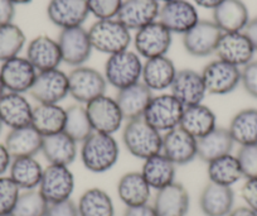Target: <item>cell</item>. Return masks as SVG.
I'll list each match as a JSON object with an SVG mask.
<instances>
[{"label": "cell", "mask_w": 257, "mask_h": 216, "mask_svg": "<svg viewBox=\"0 0 257 216\" xmlns=\"http://www.w3.org/2000/svg\"><path fill=\"white\" fill-rule=\"evenodd\" d=\"M153 96H154L153 91L144 83L139 81L134 85L118 90L115 99L123 119L128 121L133 119L143 118Z\"/></svg>", "instance_id": "23"}, {"label": "cell", "mask_w": 257, "mask_h": 216, "mask_svg": "<svg viewBox=\"0 0 257 216\" xmlns=\"http://www.w3.org/2000/svg\"><path fill=\"white\" fill-rule=\"evenodd\" d=\"M157 2H159V3L160 2H162V3H167V2H170V0H157Z\"/></svg>", "instance_id": "57"}, {"label": "cell", "mask_w": 257, "mask_h": 216, "mask_svg": "<svg viewBox=\"0 0 257 216\" xmlns=\"http://www.w3.org/2000/svg\"><path fill=\"white\" fill-rule=\"evenodd\" d=\"M207 173H208L209 182L227 186V187H232L243 177L237 157L233 155L222 156L209 162Z\"/></svg>", "instance_id": "38"}, {"label": "cell", "mask_w": 257, "mask_h": 216, "mask_svg": "<svg viewBox=\"0 0 257 216\" xmlns=\"http://www.w3.org/2000/svg\"><path fill=\"white\" fill-rule=\"evenodd\" d=\"M6 93H7V90H6V88H4L3 81H2V78H0V98H2V96H3Z\"/></svg>", "instance_id": "55"}, {"label": "cell", "mask_w": 257, "mask_h": 216, "mask_svg": "<svg viewBox=\"0 0 257 216\" xmlns=\"http://www.w3.org/2000/svg\"><path fill=\"white\" fill-rule=\"evenodd\" d=\"M179 126L196 139L202 138L217 128L216 114L203 103L188 106L184 109Z\"/></svg>", "instance_id": "32"}, {"label": "cell", "mask_w": 257, "mask_h": 216, "mask_svg": "<svg viewBox=\"0 0 257 216\" xmlns=\"http://www.w3.org/2000/svg\"><path fill=\"white\" fill-rule=\"evenodd\" d=\"M63 131L77 143H82L93 133L92 125H91L85 106H82L81 104H75L66 109Z\"/></svg>", "instance_id": "39"}, {"label": "cell", "mask_w": 257, "mask_h": 216, "mask_svg": "<svg viewBox=\"0 0 257 216\" xmlns=\"http://www.w3.org/2000/svg\"><path fill=\"white\" fill-rule=\"evenodd\" d=\"M33 106L24 94L8 93L0 98V119L11 129L31 125Z\"/></svg>", "instance_id": "24"}, {"label": "cell", "mask_w": 257, "mask_h": 216, "mask_svg": "<svg viewBox=\"0 0 257 216\" xmlns=\"http://www.w3.org/2000/svg\"><path fill=\"white\" fill-rule=\"evenodd\" d=\"M26 57L38 72L58 68L62 63L58 42L43 34L29 42Z\"/></svg>", "instance_id": "21"}, {"label": "cell", "mask_w": 257, "mask_h": 216, "mask_svg": "<svg viewBox=\"0 0 257 216\" xmlns=\"http://www.w3.org/2000/svg\"><path fill=\"white\" fill-rule=\"evenodd\" d=\"M68 86L70 95L78 104H88L90 101L105 95L107 81L97 69L80 66L75 67L68 74Z\"/></svg>", "instance_id": "6"}, {"label": "cell", "mask_w": 257, "mask_h": 216, "mask_svg": "<svg viewBox=\"0 0 257 216\" xmlns=\"http://www.w3.org/2000/svg\"><path fill=\"white\" fill-rule=\"evenodd\" d=\"M236 157L243 177L246 180L257 178V144L241 146Z\"/></svg>", "instance_id": "43"}, {"label": "cell", "mask_w": 257, "mask_h": 216, "mask_svg": "<svg viewBox=\"0 0 257 216\" xmlns=\"http://www.w3.org/2000/svg\"><path fill=\"white\" fill-rule=\"evenodd\" d=\"M80 216H115L112 198L102 188H88L77 203Z\"/></svg>", "instance_id": "37"}, {"label": "cell", "mask_w": 257, "mask_h": 216, "mask_svg": "<svg viewBox=\"0 0 257 216\" xmlns=\"http://www.w3.org/2000/svg\"><path fill=\"white\" fill-rule=\"evenodd\" d=\"M85 108L93 131L113 135L125 120L116 99L106 94L86 104Z\"/></svg>", "instance_id": "10"}, {"label": "cell", "mask_w": 257, "mask_h": 216, "mask_svg": "<svg viewBox=\"0 0 257 216\" xmlns=\"http://www.w3.org/2000/svg\"><path fill=\"white\" fill-rule=\"evenodd\" d=\"M37 75L38 71L27 59V57H14L3 62L0 67V78L8 93H29Z\"/></svg>", "instance_id": "14"}, {"label": "cell", "mask_w": 257, "mask_h": 216, "mask_svg": "<svg viewBox=\"0 0 257 216\" xmlns=\"http://www.w3.org/2000/svg\"><path fill=\"white\" fill-rule=\"evenodd\" d=\"M42 144L43 135L32 125L11 129L4 141L12 158L34 157L42 151Z\"/></svg>", "instance_id": "26"}, {"label": "cell", "mask_w": 257, "mask_h": 216, "mask_svg": "<svg viewBox=\"0 0 257 216\" xmlns=\"http://www.w3.org/2000/svg\"><path fill=\"white\" fill-rule=\"evenodd\" d=\"M44 216H80L78 215L77 203L71 198L61 201V202L48 203L46 215Z\"/></svg>", "instance_id": "46"}, {"label": "cell", "mask_w": 257, "mask_h": 216, "mask_svg": "<svg viewBox=\"0 0 257 216\" xmlns=\"http://www.w3.org/2000/svg\"><path fill=\"white\" fill-rule=\"evenodd\" d=\"M120 148L111 134L93 131L81 143L80 157L86 170L93 173H103L116 165Z\"/></svg>", "instance_id": "1"}, {"label": "cell", "mask_w": 257, "mask_h": 216, "mask_svg": "<svg viewBox=\"0 0 257 216\" xmlns=\"http://www.w3.org/2000/svg\"><path fill=\"white\" fill-rule=\"evenodd\" d=\"M160 4L157 0H122L116 19L128 31H139L158 21Z\"/></svg>", "instance_id": "17"}, {"label": "cell", "mask_w": 257, "mask_h": 216, "mask_svg": "<svg viewBox=\"0 0 257 216\" xmlns=\"http://www.w3.org/2000/svg\"><path fill=\"white\" fill-rule=\"evenodd\" d=\"M158 21L172 33L184 34L199 21L194 4L188 0H170L160 6Z\"/></svg>", "instance_id": "15"}, {"label": "cell", "mask_w": 257, "mask_h": 216, "mask_svg": "<svg viewBox=\"0 0 257 216\" xmlns=\"http://www.w3.org/2000/svg\"><path fill=\"white\" fill-rule=\"evenodd\" d=\"M233 146L234 140L228 129L217 126L208 134L197 139V157L209 163L222 156L231 155Z\"/></svg>", "instance_id": "30"}, {"label": "cell", "mask_w": 257, "mask_h": 216, "mask_svg": "<svg viewBox=\"0 0 257 216\" xmlns=\"http://www.w3.org/2000/svg\"><path fill=\"white\" fill-rule=\"evenodd\" d=\"M16 6H23V4H29L32 0H12Z\"/></svg>", "instance_id": "54"}, {"label": "cell", "mask_w": 257, "mask_h": 216, "mask_svg": "<svg viewBox=\"0 0 257 216\" xmlns=\"http://www.w3.org/2000/svg\"><path fill=\"white\" fill-rule=\"evenodd\" d=\"M122 141L130 155L145 161L162 152L163 134L149 125L144 118H138L126 123Z\"/></svg>", "instance_id": "2"}, {"label": "cell", "mask_w": 257, "mask_h": 216, "mask_svg": "<svg viewBox=\"0 0 257 216\" xmlns=\"http://www.w3.org/2000/svg\"><path fill=\"white\" fill-rule=\"evenodd\" d=\"M123 216H158L154 207L150 205H140L134 207H126Z\"/></svg>", "instance_id": "49"}, {"label": "cell", "mask_w": 257, "mask_h": 216, "mask_svg": "<svg viewBox=\"0 0 257 216\" xmlns=\"http://www.w3.org/2000/svg\"><path fill=\"white\" fill-rule=\"evenodd\" d=\"M223 0H194V3L198 7L204 9H212L213 11L216 7H218Z\"/></svg>", "instance_id": "53"}, {"label": "cell", "mask_w": 257, "mask_h": 216, "mask_svg": "<svg viewBox=\"0 0 257 216\" xmlns=\"http://www.w3.org/2000/svg\"><path fill=\"white\" fill-rule=\"evenodd\" d=\"M22 190L9 176H0V213L13 211Z\"/></svg>", "instance_id": "42"}, {"label": "cell", "mask_w": 257, "mask_h": 216, "mask_svg": "<svg viewBox=\"0 0 257 216\" xmlns=\"http://www.w3.org/2000/svg\"><path fill=\"white\" fill-rule=\"evenodd\" d=\"M57 42L61 49L62 62L72 66L73 68L83 66L92 53L93 48L88 37V31L83 27L61 29Z\"/></svg>", "instance_id": "9"}, {"label": "cell", "mask_w": 257, "mask_h": 216, "mask_svg": "<svg viewBox=\"0 0 257 216\" xmlns=\"http://www.w3.org/2000/svg\"><path fill=\"white\" fill-rule=\"evenodd\" d=\"M48 202L39 190L22 191L11 216H44Z\"/></svg>", "instance_id": "41"}, {"label": "cell", "mask_w": 257, "mask_h": 216, "mask_svg": "<svg viewBox=\"0 0 257 216\" xmlns=\"http://www.w3.org/2000/svg\"><path fill=\"white\" fill-rule=\"evenodd\" d=\"M153 207L158 216H187L189 211L188 191L182 183H170L157 191Z\"/></svg>", "instance_id": "22"}, {"label": "cell", "mask_w": 257, "mask_h": 216, "mask_svg": "<svg viewBox=\"0 0 257 216\" xmlns=\"http://www.w3.org/2000/svg\"><path fill=\"white\" fill-rule=\"evenodd\" d=\"M178 69L169 57L160 56L150 58L143 64L142 83L152 91H164L170 89Z\"/></svg>", "instance_id": "27"}, {"label": "cell", "mask_w": 257, "mask_h": 216, "mask_svg": "<svg viewBox=\"0 0 257 216\" xmlns=\"http://www.w3.org/2000/svg\"><path fill=\"white\" fill-rule=\"evenodd\" d=\"M228 130L234 143L239 146L257 144V109L247 108L234 114Z\"/></svg>", "instance_id": "36"}, {"label": "cell", "mask_w": 257, "mask_h": 216, "mask_svg": "<svg viewBox=\"0 0 257 216\" xmlns=\"http://www.w3.org/2000/svg\"><path fill=\"white\" fill-rule=\"evenodd\" d=\"M173 33L159 21H155L137 31L134 44L137 53L144 58L165 56L172 46Z\"/></svg>", "instance_id": "13"}, {"label": "cell", "mask_w": 257, "mask_h": 216, "mask_svg": "<svg viewBox=\"0 0 257 216\" xmlns=\"http://www.w3.org/2000/svg\"><path fill=\"white\" fill-rule=\"evenodd\" d=\"M117 195L126 207L147 205L152 196V187L142 172H127L118 180Z\"/></svg>", "instance_id": "31"}, {"label": "cell", "mask_w": 257, "mask_h": 216, "mask_svg": "<svg viewBox=\"0 0 257 216\" xmlns=\"http://www.w3.org/2000/svg\"><path fill=\"white\" fill-rule=\"evenodd\" d=\"M206 85L207 94L227 95L241 84V69L231 63L216 59L207 64L201 72Z\"/></svg>", "instance_id": "12"}, {"label": "cell", "mask_w": 257, "mask_h": 216, "mask_svg": "<svg viewBox=\"0 0 257 216\" xmlns=\"http://www.w3.org/2000/svg\"><path fill=\"white\" fill-rule=\"evenodd\" d=\"M175 167L177 166L160 152L144 161L142 175L148 185L158 191L175 182Z\"/></svg>", "instance_id": "33"}, {"label": "cell", "mask_w": 257, "mask_h": 216, "mask_svg": "<svg viewBox=\"0 0 257 216\" xmlns=\"http://www.w3.org/2000/svg\"><path fill=\"white\" fill-rule=\"evenodd\" d=\"M222 31L213 21L199 19L187 33L183 34V46L193 57H207L216 52Z\"/></svg>", "instance_id": "11"}, {"label": "cell", "mask_w": 257, "mask_h": 216, "mask_svg": "<svg viewBox=\"0 0 257 216\" xmlns=\"http://www.w3.org/2000/svg\"><path fill=\"white\" fill-rule=\"evenodd\" d=\"M3 121H2V119H0V133H2V129H3Z\"/></svg>", "instance_id": "56"}, {"label": "cell", "mask_w": 257, "mask_h": 216, "mask_svg": "<svg viewBox=\"0 0 257 216\" xmlns=\"http://www.w3.org/2000/svg\"><path fill=\"white\" fill-rule=\"evenodd\" d=\"M241 196L246 206L257 213V178L246 180L241 190Z\"/></svg>", "instance_id": "47"}, {"label": "cell", "mask_w": 257, "mask_h": 216, "mask_svg": "<svg viewBox=\"0 0 257 216\" xmlns=\"http://www.w3.org/2000/svg\"><path fill=\"white\" fill-rule=\"evenodd\" d=\"M213 22L222 33L243 32L249 22L248 9L242 0H223L213 9Z\"/></svg>", "instance_id": "28"}, {"label": "cell", "mask_w": 257, "mask_h": 216, "mask_svg": "<svg viewBox=\"0 0 257 216\" xmlns=\"http://www.w3.org/2000/svg\"><path fill=\"white\" fill-rule=\"evenodd\" d=\"M162 153L175 166H184L197 158V139L180 126L163 134Z\"/></svg>", "instance_id": "19"}, {"label": "cell", "mask_w": 257, "mask_h": 216, "mask_svg": "<svg viewBox=\"0 0 257 216\" xmlns=\"http://www.w3.org/2000/svg\"><path fill=\"white\" fill-rule=\"evenodd\" d=\"M143 62L137 52L126 51L108 56L105 63V76L107 84L121 90L142 81Z\"/></svg>", "instance_id": "4"}, {"label": "cell", "mask_w": 257, "mask_h": 216, "mask_svg": "<svg viewBox=\"0 0 257 216\" xmlns=\"http://www.w3.org/2000/svg\"><path fill=\"white\" fill-rule=\"evenodd\" d=\"M77 141L73 140L64 131H59V133L43 136L41 153H43L44 158L48 161L49 165L70 167V165H72L77 157Z\"/></svg>", "instance_id": "25"}, {"label": "cell", "mask_w": 257, "mask_h": 216, "mask_svg": "<svg viewBox=\"0 0 257 216\" xmlns=\"http://www.w3.org/2000/svg\"><path fill=\"white\" fill-rule=\"evenodd\" d=\"M241 84L251 98L257 99V61H251L241 69Z\"/></svg>", "instance_id": "45"}, {"label": "cell", "mask_w": 257, "mask_h": 216, "mask_svg": "<svg viewBox=\"0 0 257 216\" xmlns=\"http://www.w3.org/2000/svg\"><path fill=\"white\" fill-rule=\"evenodd\" d=\"M227 216H257V213L253 212L247 206H241V207L233 208Z\"/></svg>", "instance_id": "52"}, {"label": "cell", "mask_w": 257, "mask_h": 216, "mask_svg": "<svg viewBox=\"0 0 257 216\" xmlns=\"http://www.w3.org/2000/svg\"><path fill=\"white\" fill-rule=\"evenodd\" d=\"M16 17V4L12 0H0V26L13 23Z\"/></svg>", "instance_id": "48"}, {"label": "cell", "mask_w": 257, "mask_h": 216, "mask_svg": "<svg viewBox=\"0 0 257 216\" xmlns=\"http://www.w3.org/2000/svg\"><path fill=\"white\" fill-rule=\"evenodd\" d=\"M29 94L38 104H59L70 95L68 75L59 68L38 72Z\"/></svg>", "instance_id": "8"}, {"label": "cell", "mask_w": 257, "mask_h": 216, "mask_svg": "<svg viewBox=\"0 0 257 216\" xmlns=\"http://www.w3.org/2000/svg\"><path fill=\"white\" fill-rule=\"evenodd\" d=\"M92 48L108 56L128 49L132 33L116 18L97 19L88 29Z\"/></svg>", "instance_id": "3"}, {"label": "cell", "mask_w": 257, "mask_h": 216, "mask_svg": "<svg viewBox=\"0 0 257 216\" xmlns=\"http://www.w3.org/2000/svg\"><path fill=\"white\" fill-rule=\"evenodd\" d=\"M234 205V192L232 187L209 182L199 197V206L206 216H227Z\"/></svg>", "instance_id": "29"}, {"label": "cell", "mask_w": 257, "mask_h": 216, "mask_svg": "<svg viewBox=\"0 0 257 216\" xmlns=\"http://www.w3.org/2000/svg\"><path fill=\"white\" fill-rule=\"evenodd\" d=\"M184 109L172 94H160L153 96L143 118L158 131L167 133L179 126Z\"/></svg>", "instance_id": "5"}, {"label": "cell", "mask_w": 257, "mask_h": 216, "mask_svg": "<svg viewBox=\"0 0 257 216\" xmlns=\"http://www.w3.org/2000/svg\"><path fill=\"white\" fill-rule=\"evenodd\" d=\"M90 14L97 19L116 18L122 0H86Z\"/></svg>", "instance_id": "44"}, {"label": "cell", "mask_w": 257, "mask_h": 216, "mask_svg": "<svg viewBox=\"0 0 257 216\" xmlns=\"http://www.w3.org/2000/svg\"><path fill=\"white\" fill-rule=\"evenodd\" d=\"M0 216H11V215H8V213H0Z\"/></svg>", "instance_id": "58"}, {"label": "cell", "mask_w": 257, "mask_h": 216, "mask_svg": "<svg viewBox=\"0 0 257 216\" xmlns=\"http://www.w3.org/2000/svg\"><path fill=\"white\" fill-rule=\"evenodd\" d=\"M38 190L48 203L68 200L75 190V176L67 166L49 165L44 168Z\"/></svg>", "instance_id": "7"}, {"label": "cell", "mask_w": 257, "mask_h": 216, "mask_svg": "<svg viewBox=\"0 0 257 216\" xmlns=\"http://www.w3.org/2000/svg\"><path fill=\"white\" fill-rule=\"evenodd\" d=\"M44 168L34 157L13 158L9 167V177L21 190H36L39 187Z\"/></svg>", "instance_id": "35"}, {"label": "cell", "mask_w": 257, "mask_h": 216, "mask_svg": "<svg viewBox=\"0 0 257 216\" xmlns=\"http://www.w3.org/2000/svg\"><path fill=\"white\" fill-rule=\"evenodd\" d=\"M243 33L246 34V37L248 38V41L251 42L254 52H257V17L253 19H249V22L247 23L246 28L243 29Z\"/></svg>", "instance_id": "50"}, {"label": "cell", "mask_w": 257, "mask_h": 216, "mask_svg": "<svg viewBox=\"0 0 257 216\" xmlns=\"http://www.w3.org/2000/svg\"><path fill=\"white\" fill-rule=\"evenodd\" d=\"M172 95L184 108L202 104L207 94L202 74L190 68L180 69L177 72L174 81L170 86Z\"/></svg>", "instance_id": "18"}, {"label": "cell", "mask_w": 257, "mask_h": 216, "mask_svg": "<svg viewBox=\"0 0 257 216\" xmlns=\"http://www.w3.org/2000/svg\"><path fill=\"white\" fill-rule=\"evenodd\" d=\"M66 109L59 104H38L33 108L31 125L43 136L63 131Z\"/></svg>", "instance_id": "34"}, {"label": "cell", "mask_w": 257, "mask_h": 216, "mask_svg": "<svg viewBox=\"0 0 257 216\" xmlns=\"http://www.w3.org/2000/svg\"><path fill=\"white\" fill-rule=\"evenodd\" d=\"M26 34L14 23L0 26V62L18 57L26 46Z\"/></svg>", "instance_id": "40"}, {"label": "cell", "mask_w": 257, "mask_h": 216, "mask_svg": "<svg viewBox=\"0 0 257 216\" xmlns=\"http://www.w3.org/2000/svg\"><path fill=\"white\" fill-rule=\"evenodd\" d=\"M214 53L218 59L236 67H244L253 61L254 49L243 32L222 33Z\"/></svg>", "instance_id": "20"}, {"label": "cell", "mask_w": 257, "mask_h": 216, "mask_svg": "<svg viewBox=\"0 0 257 216\" xmlns=\"http://www.w3.org/2000/svg\"><path fill=\"white\" fill-rule=\"evenodd\" d=\"M12 161H13V158L9 155L6 146L0 143V176H4V173H6L7 171H9Z\"/></svg>", "instance_id": "51"}, {"label": "cell", "mask_w": 257, "mask_h": 216, "mask_svg": "<svg viewBox=\"0 0 257 216\" xmlns=\"http://www.w3.org/2000/svg\"><path fill=\"white\" fill-rule=\"evenodd\" d=\"M90 16L86 0H49L47 17L61 29L82 27Z\"/></svg>", "instance_id": "16"}]
</instances>
